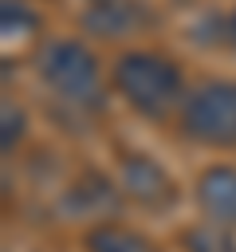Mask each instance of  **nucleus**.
Listing matches in <instances>:
<instances>
[{"instance_id": "2", "label": "nucleus", "mask_w": 236, "mask_h": 252, "mask_svg": "<svg viewBox=\"0 0 236 252\" xmlns=\"http://www.w3.org/2000/svg\"><path fill=\"white\" fill-rule=\"evenodd\" d=\"M35 71L43 79V87L71 110H102L106 106V83H102V67L98 59L79 43V39H51L39 59Z\"/></svg>"}, {"instance_id": "9", "label": "nucleus", "mask_w": 236, "mask_h": 252, "mask_svg": "<svg viewBox=\"0 0 236 252\" xmlns=\"http://www.w3.org/2000/svg\"><path fill=\"white\" fill-rule=\"evenodd\" d=\"M0 24H4V39H16V35H28L39 28V16L24 4V0H4L0 4Z\"/></svg>"}, {"instance_id": "8", "label": "nucleus", "mask_w": 236, "mask_h": 252, "mask_svg": "<svg viewBox=\"0 0 236 252\" xmlns=\"http://www.w3.org/2000/svg\"><path fill=\"white\" fill-rule=\"evenodd\" d=\"M185 252H236V236L228 232V224H201L185 232Z\"/></svg>"}, {"instance_id": "4", "label": "nucleus", "mask_w": 236, "mask_h": 252, "mask_svg": "<svg viewBox=\"0 0 236 252\" xmlns=\"http://www.w3.org/2000/svg\"><path fill=\"white\" fill-rule=\"evenodd\" d=\"M122 189L130 193V201H138L142 209H169L177 201V189L169 181V173L149 158V154H130L122 158Z\"/></svg>"}, {"instance_id": "5", "label": "nucleus", "mask_w": 236, "mask_h": 252, "mask_svg": "<svg viewBox=\"0 0 236 252\" xmlns=\"http://www.w3.org/2000/svg\"><path fill=\"white\" fill-rule=\"evenodd\" d=\"M153 16L146 12V4L138 0H90L87 12H83V24L87 32L102 35V39H122V35H134L138 28H146Z\"/></svg>"}, {"instance_id": "3", "label": "nucleus", "mask_w": 236, "mask_h": 252, "mask_svg": "<svg viewBox=\"0 0 236 252\" xmlns=\"http://www.w3.org/2000/svg\"><path fill=\"white\" fill-rule=\"evenodd\" d=\"M177 122L181 134L197 146H236V79H208L197 91H189L177 110Z\"/></svg>"}, {"instance_id": "11", "label": "nucleus", "mask_w": 236, "mask_h": 252, "mask_svg": "<svg viewBox=\"0 0 236 252\" xmlns=\"http://www.w3.org/2000/svg\"><path fill=\"white\" fill-rule=\"evenodd\" d=\"M224 32H228V43H232V47H236V12H232V16H228V28H224Z\"/></svg>"}, {"instance_id": "1", "label": "nucleus", "mask_w": 236, "mask_h": 252, "mask_svg": "<svg viewBox=\"0 0 236 252\" xmlns=\"http://www.w3.org/2000/svg\"><path fill=\"white\" fill-rule=\"evenodd\" d=\"M114 91L146 118H169L185 102V83L173 59L157 51H126L114 59Z\"/></svg>"}, {"instance_id": "10", "label": "nucleus", "mask_w": 236, "mask_h": 252, "mask_svg": "<svg viewBox=\"0 0 236 252\" xmlns=\"http://www.w3.org/2000/svg\"><path fill=\"white\" fill-rule=\"evenodd\" d=\"M0 114H4V154H12V150H16V142L24 138V114H20L12 102H4V110H0Z\"/></svg>"}, {"instance_id": "7", "label": "nucleus", "mask_w": 236, "mask_h": 252, "mask_svg": "<svg viewBox=\"0 0 236 252\" xmlns=\"http://www.w3.org/2000/svg\"><path fill=\"white\" fill-rule=\"evenodd\" d=\"M87 252H153V244L122 224H98L87 232Z\"/></svg>"}, {"instance_id": "6", "label": "nucleus", "mask_w": 236, "mask_h": 252, "mask_svg": "<svg viewBox=\"0 0 236 252\" xmlns=\"http://www.w3.org/2000/svg\"><path fill=\"white\" fill-rule=\"evenodd\" d=\"M197 205L212 224H236V169L212 165L197 177Z\"/></svg>"}]
</instances>
